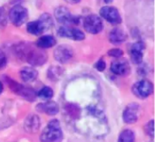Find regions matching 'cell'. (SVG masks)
<instances>
[{"mask_svg":"<svg viewBox=\"0 0 155 142\" xmlns=\"http://www.w3.org/2000/svg\"><path fill=\"white\" fill-rule=\"evenodd\" d=\"M14 50L19 58L25 60L32 67L42 66L48 60V55L44 50L37 47L34 48L26 43H20L16 44Z\"/></svg>","mask_w":155,"mask_h":142,"instance_id":"obj_1","label":"cell"},{"mask_svg":"<svg viewBox=\"0 0 155 142\" xmlns=\"http://www.w3.org/2000/svg\"><path fill=\"white\" fill-rule=\"evenodd\" d=\"M64 140V132L61 123L57 119L51 120L40 135L41 142H62Z\"/></svg>","mask_w":155,"mask_h":142,"instance_id":"obj_2","label":"cell"},{"mask_svg":"<svg viewBox=\"0 0 155 142\" xmlns=\"http://www.w3.org/2000/svg\"><path fill=\"white\" fill-rule=\"evenodd\" d=\"M5 82L8 85V88L15 95L20 96L21 98H23L26 102H33L37 98L36 97V92L34 89H32L30 87H27L25 85L20 84L17 82L12 80L10 77H7V76H5Z\"/></svg>","mask_w":155,"mask_h":142,"instance_id":"obj_3","label":"cell"},{"mask_svg":"<svg viewBox=\"0 0 155 142\" xmlns=\"http://www.w3.org/2000/svg\"><path fill=\"white\" fill-rule=\"evenodd\" d=\"M54 17L59 24L63 25H77L80 23L81 18L77 15L71 14L70 10L64 5H60L54 10Z\"/></svg>","mask_w":155,"mask_h":142,"instance_id":"obj_4","label":"cell"},{"mask_svg":"<svg viewBox=\"0 0 155 142\" xmlns=\"http://www.w3.org/2000/svg\"><path fill=\"white\" fill-rule=\"evenodd\" d=\"M10 22L16 27L23 25L28 19V10L21 5H15L8 13Z\"/></svg>","mask_w":155,"mask_h":142,"instance_id":"obj_5","label":"cell"},{"mask_svg":"<svg viewBox=\"0 0 155 142\" xmlns=\"http://www.w3.org/2000/svg\"><path fill=\"white\" fill-rule=\"evenodd\" d=\"M132 92L139 99H147L153 92V84L145 79L138 81L132 86Z\"/></svg>","mask_w":155,"mask_h":142,"instance_id":"obj_6","label":"cell"},{"mask_svg":"<svg viewBox=\"0 0 155 142\" xmlns=\"http://www.w3.org/2000/svg\"><path fill=\"white\" fill-rule=\"evenodd\" d=\"M84 30L91 34H97L101 33L104 29V24L102 18L94 14L88 15L84 18Z\"/></svg>","mask_w":155,"mask_h":142,"instance_id":"obj_7","label":"cell"},{"mask_svg":"<svg viewBox=\"0 0 155 142\" xmlns=\"http://www.w3.org/2000/svg\"><path fill=\"white\" fill-rule=\"evenodd\" d=\"M100 15L105 21L113 25H118L122 23V15L119 10L113 5H104L100 9Z\"/></svg>","mask_w":155,"mask_h":142,"instance_id":"obj_8","label":"cell"},{"mask_svg":"<svg viewBox=\"0 0 155 142\" xmlns=\"http://www.w3.org/2000/svg\"><path fill=\"white\" fill-rule=\"evenodd\" d=\"M57 34L60 37L69 38L74 41H83L85 38V34L82 30L69 25H62L59 27L57 30Z\"/></svg>","mask_w":155,"mask_h":142,"instance_id":"obj_9","label":"cell"},{"mask_svg":"<svg viewBox=\"0 0 155 142\" xmlns=\"http://www.w3.org/2000/svg\"><path fill=\"white\" fill-rule=\"evenodd\" d=\"M74 56V50L68 44L58 45L54 50V58L60 63H68Z\"/></svg>","mask_w":155,"mask_h":142,"instance_id":"obj_10","label":"cell"},{"mask_svg":"<svg viewBox=\"0 0 155 142\" xmlns=\"http://www.w3.org/2000/svg\"><path fill=\"white\" fill-rule=\"evenodd\" d=\"M145 44L143 41H137L134 43L130 47V57L133 62V63L139 65L143 63V54L145 51Z\"/></svg>","mask_w":155,"mask_h":142,"instance_id":"obj_11","label":"cell"},{"mask_svg":"<svg viewBox=\"0 0 155 142\" xmlns=\"http://www.w3.org/2000/svg\"><path fill=\"white\" fill-rule=\"evenodd\" d=\"M140 105L136 102H132L126 106L123 112V121L126 124H134L139 119Z\"/></svg>","mask_w":155,"mask_h":142,"instance_id":"obj_12","label":"cell"},{"mask_svg":"<svg viewBox=\"0 0 155 142\" xmlns=\"http://www.w3.org/2000/svg\"><path fill=\"white\" fill-rule=\"evenodd\" d=\"M110 70L114 74L117 76H126L131 72V66L127 60L119 58L112 62Z\"/></svg>","mask_w":155,"mask_h":142,"instance_id":"obj_13","label":"cell"},{"mask_svg":"<svg viewBox=\"0 0 155 142\" xmlns=\"http://www.w3.org/2000/svg\"><path fill=\"white\" fill-rule=\"evenodd\" d=\"M35 110L39 113H44L48 116H55L58 114L60 108L57 102L54 101H46L45 102H40L36 105Z\"/></svg>","mask_w":155,"mask_h":142,"instance_id":"obj_14","label":"cell"},{"mask_svg":"<svg viewBox=\"0 0 155 142\" xmlns=\"http://www.w3.org/2000/svg\"><path fill=\"white\" fill-rule=\"evenodd\" d=\"M41 127V119L37 114H29L24 121V129L30 134L36 133Z\"/></svg>","mask_w":155,"mask_h":142,"instance_id":"obj_15","label":"cell"},{"mask_svg":"<svg viewBox=\"0 0 155 142\" xmlns=\"http://www.w3.org/2000/svg\"><path fill=\"white\" fill-rule=\"evenodd\" d=\"M64 111L68 119L73 121H76L77 120H79L83 113L82 108L75 102H67L64 106Z\"/></svg>","mask_w":155,"mask_h":142,"instance_id":"obj_16","label":"cell"},{"mask_svg":"<svg viewBox=\"0 0 155 142\" xmlns=\"http://www.w3.org/2000/svg\"><path fill=\"white\" fill-rule=\"evenodd\" d=\"M127 34L120 27H115L109 33V41L111 44L115 45L124 43L127 40Z\"/></svg>","mask_w":155,"mask_h":142,"instance_id":"obj_17","label":"cell"},{"mask_svg":"<svg viewBox=\"0 0 155 142\" xmlns=\"http://www.w3.org/2000/svg\"><path fill=\"white\" fill-rule=\"evenodd\" d=\"M57 41L56 38L54 35L51 34H45V35H42L40 36L35 43V45L37 48L42 49V50H45V49H49L54 47L56 44Z\"/></svg>","mask_w":155,"mask_h":142,"instance_id":"obj_18","label":"cell"},{"mask_svg":"<svg viewBox=\"0 0 155 142\" xmlns=\"http://www.w3.org/2000/svg\"><path fill=\"white\" fill-rule=\"evenodd\" d=\"M38 72L32 66H25L20 70V77L25 82H32L37 79Z\"/></svg>","mask_w":155,"mask_h":142,"instance_id":"obj_19","label":"cell"},{"mask_svg":"<svg viewBox=\"0 0 155 142\" xmlns=\"http://www.w3.org/2000/svg\"><path fill=\"white\" fill-rule=\"evenodd\" d=\"M26 31L28 34H32V35H41L43 33H45L46 31L45 25L43 24V23L38 19L35 21H31L29 23H27L26 24Z\"/></svg>","mask_w":155,"mask_h":142,"instance_id":"obj_20","label":"cell"},{"mask_svg":"<svg viewBox=\"0 0 155 142\" xmlns=\"http://www.w3.org/2000/svg\"><path fill=\"white\" fill-rule=\"evenodd\" d=\"M64 74V69L59 65H51L47 70V77L51 82L58 81Z\"/></svg>","mask_w":155,"mask_h":142,"instance_id":"obj_21","label":"cell"},{"mask_svg":"<svg viewBox=\"0 0 155 142\" xmlns=\"http://www.w3.org/2000/svg\"><path fill=\"white\" fill-rule=\"evenodd\" d=\"M118 142H135V133L130 129H125L119 134Z\"/></svg>","mask_w":155,"mask_h":142,"instance_id":"obj_22","label":"cell"},{"mask_svg":"<svg viewBox=\"0 0 155 142\" xmlns=\"http://www.w3.org/2000/svg\"><path fill=\"white\" fill-rule=\"evenodd\" d=\"M54 95V90L48 86H44L42 87L37 92H36V97L45 100V101H49L51 100Z\"/></svg>","mask_w":155,"mask_h":142,"instance_id":"obj_23","label":"cell"},{"mask_svg":"<svg viewBox=\"0 0 155 142\" xmlns=\"http://www.w3.org/2000/svg\"><path fill=\"white\" fill-rule=\"evenodd\" d=\"M39 20L43 23V24L45 25L46 31L50 30L53 26H54V20H53V17L50 14L48 13H45V14H42L39 17Z\"/></svg>","mask_w":155,"mask_h":142,"instance_id":"obj_24","label":"cell"},{"mask_svg":"<svg viewBox=\"0 0 155 142\" xmlns=\"http://www.w3.org/2000/svg\"><path fill=\"white\" fill-rule=\"evenodd\" d=\"M144 132L146 135H148L151 139H153L154 137V122L153 120H151L144 125Z\"/></svg>","mask_w":155,"mask_h":142,"instance_id":"obj_25","label":"cell"},{"mask_svg":"<svg viewBox=\"0 0 155 142\" xmlns=\"http://www.w3.org/2000/svg\"><path fill=\"white\" fill-rule=\"evenodd\" d=\"M107 54L110 56V57H114V58H121L123 55H124V51L120 48H113V49H110L107 53Z\"/></svg>","mask_w":155,"mask_h":142,"instance_id":"obj_26","label":"cell"},{"mask_svg":"<svg viewBox=\"0 0 155 142\" xmlns=\"http://www.w3.org/2000/svg\"><path fill=\"white\" fill-rule=\"evenodd\" d=\"M94 68L98 72H104L106 68V63L104 58H100L95 63H94Z\"/></svg>","mask_w":155,"mask_h":142,"instance_id":"obj_27","label":"cell"},{"mask_svg":"<svg viewBox=\"0 0 155 142\" xmlns=\"http://www.w3.org/2000/svg\"><path fill=\"white\" fill-rule=\"evenodd\" d=\"M7 63V57L5 53L0 49V70H3Z\"/></svg>","mask_w":155,"mask_h":142,"instance_id":"obj_28","label":"cell"},{"mask_svg":"<svg viewBox=\"0 0 155 142\" xmlns=\"http://www.w3.org/2000/svg\"><path fill=\"white\" fill-rule=\"evenodd\" d=\"M140 67L138 68V74L141 76H145L148 74V68L145 64H143V63H142L141 64H139Z\"/></svg>","mask_w":155,"mask_h":142,"instance_id":"obj_29","label":"cell"},{"mask_svg":"<svg viewBox=\"0 0 155 142\" xmlns=\"http://www.w3.org/2000/svg\"><path fill=\"white\" fill-rule=\"evenodd\" d=\"M6 24V17L5 14V10L3 7H0V27L5 25Z\"/></svg>","mask_w":155,"mask_h":142,"instance_id":"obj_30","label":"cell"},{"mask_svg":"<svg viewBox=\"0 0 155 142\" xmlns=\"http://www.w3.org/2000/svg\"><path fill=\"white\" fill-rule=\"evenodd\" d=\"M64 1L69 3V4H72V5H76V4L81 2V0H64Z\"/></svg>","mask_w":155,"mask_h":142,"instance_id":"obj_31","label":"cell"},{"mask_svg":"<svg viewBox=\"0 0 155 142\" xmlns=\"http://www.w3.org/2000/svg\"><path fill=\"white\" fill-rule=\"evenodd\" d=\"M3 91H4V84H3V82L0 81V95L2 94Z\"/></svg>","mask_w":155,"mask_h":142,"instance_id":"obj_32","label":"cell"},{"mask_svg":"<svg viewBox=\"0 0 155 142\" xmlns=\"http://www.w3.org/2000/svg\"><path fill=\"white\" fill-rule=\"evenodd\" d=\"M104 1L105 4H111V3L114 2V0H104Z\"/></svg>","mask_w":155,"mask_h":142,"instance_id":"obj_33","label":"cell"},{"mask_svg":"<svg viewBox=\"0 0 155 142\" xmlns=\"http://www.w3.org/2000/svg\"><path fill=\"white\" fill-rule=\"evenodd\" d=\"M147 142H153V139H152V140H151L150 141H147Z\"/></svg>","mask_w":155,"mask_h":142,"instance_id":"obj_34","label":"cell"}]
</instances>
